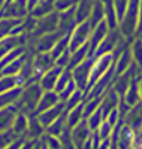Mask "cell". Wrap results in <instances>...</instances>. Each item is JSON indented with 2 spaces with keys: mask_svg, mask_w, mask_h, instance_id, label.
I'll list each match as a JSON object with an SVG mask.
<instances>
[{
  "mask_svg": "<svg viewBox=\"0 0 142 149\" xmlns=\"http://www.w3.org/2000/svg\"><path fill=\"white\" fill-rule=\"evenodd\" d=\"M42 142L45 145L46 149H61L63 143H61V137H57V136H51V134H44L42 136Z\"/></svg>",
  "mask_w": 142,
  "mask_h": 149,
  "instance_id": "cell-33",
  "label": "cell"
},
{
  "mask_svg": "<svg viewBox=\"0 0 142 149\" xmlns=\"http://www.w3.org/2000/svg\"><path fill=\"white\" fill-rule=\"evenodd\" d=\"M27 127H29V115L18 112V115L15 116V121H14V124H12V128L11 130L14 131L18 137H21V136H24V137H25Z\"/></svg>",
  "mask_w": 142,
  "mask_h": 149,
  "instance_id": "cell-24",
  "label": "cell"
},
{
  "mask_svg": "<svg viewBox=\"0 0 142 149\" xmlns=\"http://www.w3.org/2000/svg\"><path fill=\"white\" fill-rule=\"evenodd\" d=\"M15 139H18V136L12 131V130L0 131V149H6Z\"/></svg>",
  "mask_w": 142,
  "mask_h": 149,
  "instance_id": "cell-35",
  "label": "cell"
},
{
  "mask_svg": "<svg viewBox=\"0 0 142 149\" xmlns=\"http://www.w3.org/2000/svg\"><path fill=\"white\" fill-rule=\"evenodd\" d=\"M75 90H76V84H75V81L72 79L66 86H64V88L58 93V97H60V102H66L67 100V98L75 93Z\"/></svg>",
  "mask_w": 142,
  "mask_h": 149,
  "instance_id": "cell-37",
  "label": "cell"
},
{
  "mask_svg": "<svg viewBox=\"0 0 142 149\" xmlns=\"http://www.w3.org/2000/svg\"><path fill=\"white\" fill-rule=\"evenodd\" d=\"M15 86H18L17 76H2L0 78V94L11 91Z\"/></svg>",
  "mask_w": 142,
  "mask_h": 149,
  "instance_id": "cell-32",
  "label": "cell"
},
{
  "mask_svg": "<svg viewBox=\"0 0 142 149\" xmlns=\"http://www.w3.org/2000/svg\"><path fill=\"white\" fill-rule=\"evenodd\" d=\"M56 66V60L53 58L51 52H36L33 55V79L39 82L41 76Z\"/></svg>",
  "mask_w": 142,
  "mask_h": 149,
  "instance_id": "cell-8",
  "label": "cell"
},
{
  "mask_svg": "<svg viewBox=\"0 0 142 149\" xmlns=\"http://www.w3.org/2000/svg\"><path fill=\"white\" fill-rule=\"evenodd\" d=\"M115 63H114V69H115V76L124 73L126 70H129L132 67V61H133V57H132V49L129 48H123L121 51L118 52V55H115Z\"/></svg>",
  "mask_w": 142,
  "mask_h": 149,
  "instance_id": "cell-14",
  "label": "cell"
},
{
  "mask_svg": "<svg viewBox=\"0 0 142 149\" xmlns=\"http://www.w3.org/2000/svg\"><path fill=\"white\" fill-rule=\"evenodd\" d=\"M108 33H109V29H108V24L105 19L93 29L91 34H90V39H88V57H94L99 45L106 37Z\"/></svg>",
  "mask_w": 142,
  "mask_h": 149,
  "instance_id": "cell-10",
  "label": "cell"
},
{
  "mask_svg": "<svg viewBox=\"0 0 142 149\" xmlns=\"http://www.w3.org/2000/svg\"><path fill=\"white\" fill-rule=\"evenodd\" d=\"M97 131V134H99V137L103 140V139H108L109 136H111V133H112V125L106 121V119H103V122L100 124V127L96 130Z\"/></svg>",
  "mask_w": 142,
  "mask_h": 149,
  "instance_id": "cell-38",
  "label": "cell"
},
{
  "mask_svg": "<svg viewBox=\"0 0 142 149\" xmlns=\"http://www.w3.org/2000/svg\"><path fill=\"white\" fill-rule=\"evenodd\" d=\"M42 2V0H27V8H29V14H30V12L37 6V5H39Z\"/></svg>",
  "mask_w": 142,
  "mask_h": 149,
  "instance_id": "cell-41",
  "label": "cell"
},
{
  "mask_svg": "<svg viewBox=\"0 0 142 149\" xmlns=\"http://www.w3.org/2000/svg\"><path fill=\"white\" fill-rule=\"evenodd\" d=\"M69 60H70V51L67 49L64 54H61L57 60H56V66H60L61 69H67L69 66Z\"/></svg>",
  "mask_w": 142,
  "mask_h": 149,
  "instance_id": "cell-39",
  "label": "cell"
},
{
  "mask_svg": "<svg viewBox=\"0 0 142 149\" xmlns=\"http://www.w3.org/2000/svg\"><path fill=\"white\" fill-rule=\"evenodd\" d=\"M64 112H66V104H64V102H60L56 106H53V107H49V109L41 112V113L37 115V118H39V121L42 122V125L46 128L49 124H53L58 116H61L64 113Z\"/></svg>",
  "mask_w": 142,
  "mask_h": 149,
  "instance_id": "cell-12",
  "label": "cell"
},
{
  "mask_svg": "<svg viewBox=\"0 0 142 149\" xmlns=\"http://www.w3.org/2000/svg\"><path fill=\"white\" fill-rule=\"evenodd\" d=\"M29 15L27 0H11L5 3L0 9V18H14V19H24Z\"/></svg>",
  "mask_w": 142,
  "mask_h": 149,
  "instance_id": "cell-7",
  "label": "cell"
},
{
  "mask_svg": "<svg viewBox=\"0 0 142 149\" xmlns=\"http://www.w3.org/2000/svg\"><path fill=\"white\" fill-rule=\"evenodd\" d=\"M103 19H105V12H103V3L100 2V0H96V3L93 6V10L91 14H90V24H91V27L94 29L97 24H100Z\"/></svg>",
  "mask_w": 142,
  "mask_h": 149,
  "instance_id": "cell-26",
  "label": "cell"
},
{
  "mask_svg": "<svg viewBox=\"0 0 142 149\" xmlns=\"http://www.w3.org/2000/svg\"><path fill=\"white\" fill-rule=\"evenodd\" d=\"M109 148H111V139H109V137L100 140V143H99V146H97V149H109Z\"/></svg>",
  "mask_w": 142,
  "mask_h": 149,
  "instance_id": "cell-40",
  "label": "cell"
},
{
  "mask_svg": "<svg viewBox=\"0 0 142 149\" xmlns=\"http://www.w3.org/2000/svg\"><path fill=\"white\" fill-rule=\"evenodd\" d=\"M72 79H73V78H72V70L63 69L61 73H60V76H58V79H57V85H56V90H54V91H56V93H60Z\"/></svg>",
  "mask_w": 142,
  "mask_h": 149,
  "instance_id": "cell-31",
  "label": "cell"
},
{
  "mask_svg": "<svg viewBox=\"0 0 142 149\" xmlns=\"http://www.w3.org/2000/svg\"><path fill=\"white\" fill-rule=\"evenodd\" d=\"M54 0H42V2L37 5L32 12L30 15H33L34 18H42L48 14H51V12H54Z\"/></svg>",
  "mask_w": 142,
  "mask_h": 149,
  "instance_id": "cell-25",
  "label": "cell"
},
{
  "mask_svg": "<svg viewBox=\"0 0 142 149\" xmlns=\"http://www.w3.org/2000/svg\"><path fill=\"white\" fill-rule=\"evenodd\" d=\"M69 39H70V34H64V36H61L60 39H58V42L54 45V48L49 51L54 60H57L61 54H64V52H66L67 49H69Z\"/></svg>",
  "mask_w": 142,
  "mask_h": 149,
  "instance_id": "cell-27",
  "label": "cell"
},
{
  "mask_svg": "<svg viewBox=\"0 0 142 149\" xmlns=\"http://www.w3.org/2000/svg\"><path fill=\"white\" fill-rule=\"evenodd\" d=\"M85 58H88V42L84 43L82 46H79L78 49H75L73 52H70V60H69L67 69L69 70H73L79 63H82Z\"/></svg>",
  "mask_w": 142,
  "mask_h": 149,
  "instance_id": "cell-22",
  "label": "cell"
},
{
  "mask_svg": "<svg viewBox=\"0 0 142 149\" xmlns=\"http://www.w3.org/2000/svg\"><path fill=\"white\" fill-rule=\"evenodd\" d=\"M57 103H60L58 93H56L54 90H53V91H44L42 95H41L39 103H37V107H36V112H34V113L39 115L41 112H44V110H46V109H49V107L56 106Z\"/></svg>",
  "mask_w": 142,
  "mask_h": 149,
  "instance_id": "cell-18",
  "label": "cell"
},
{
  "mask_svg": "<svg viewBox=\"0 0 142 149\" xmlns=\"http://www.w3.org/2000/svg\"><path fill=\"white\" fill-rule=\"evenodd\" d=\"M115 54H105V55H99V57H94V63H93V67H91V73H90V81H88V88L90 90L91 86L105 74L115 63Z\"/></svg>",
  "mask_w": 142,
  "mask_h": 149,
  "instance_id": "cell-3",
  "label": "cell"
},
{
  "mask_svg": "<svg viewBox=\"0 0 142 149\" xmlns=\"http://www.w3.org/2000/svg\"><path fill=\"white\" fill-rule=\"evenodd\" d=\"M42 143H44V142H42ZM42 149H46V148H45V145H44V146H42Z\"/></svg>",
  "mask_w": 142,
  "mask_h": 149,
  "instance_id": "cell-42",
  "label": "cell"
},
{
  "mask_svg": "<svg viewBox=\"0 0 142 149\" xmlns=\"http://www.w3.org/2000/svg\"><path fill=\"white\" fill-rule=\"evenodd\" d=\"M61 67L60 66H54V67H51L49 70H46L41 79H39V85H41V88L44 91H53L56 90V85H57V79L60 76V73H61Z\"/></svg>",
  "mask_w": 142,
  "mask_h": 149,
  "instance_id": "cell-13",
  "label": "cell"
},
{
  "mask_svg": "<svg viewBox=\"0 0 142 149\" xmlns=\"http://www.w3.org/2000/svg\"><path fill=\"white\" fill-rule=\"evenodd\" d=\"M93 63H94V57H88L72 70V78L76 84V88L82 90L85 93L88 88V81H90V73H91Z\"/></svg>",
  "mask_w": 142,
  "mask_h": 149,
  "instance_id": "cell-6",
  "label": "cell"
},
{
  "mask_svg": "<svg viewBox=\"0 0 142 149\" xmlns=\"http://www.w3.org/2000/svg\"><path fill=\"white\" fill-rule=\"evenodd\" d=\"M17 115H18V110L14 104H9L0 109V131L11 130Z\"/></svg>",
  "mask_w": 142,
  "mask_h": 149,
  "instance_id": "cell-17",
  "label": "cell"
},
{
  "mask_svg": "<svg viewBox=\"0 0 142 149\" xmlns=\"http://www.w3.org/2000/svg\"><path fill=\"white\" fill-rule=\"evenodd\" d=\"M67 130V127H66V112L61 115V116H58L53 124H49V125L46 127V134H51V136H57V137H61V134Z\"/></svg>",
  "mask_w": 142,
  "mask_h": 149,
  "instance_id": "cell-23",
  "label": "cell"
},
{
  "mask_svg": "<svg viewBox=\"0 0 142 149\" xmlns=\"http://www.w3.org/2000/svg\"><path fill=\"white\" fill-rule=\"evenodd\" d=\"M45 131H46V128L42 125V122L39 121L37 115L36 113L29 115V127H27V131H25V139L39 140V139H42Z\"/></svg>",
  "mask_w": 142,
  "mask_h": 149,
  "instance_id": "cell-15",
  "label": "cell"
},
{
  "mask_svg": "<svg viewBox=\"0 0 142 149\" xmlns=\"http://www.w3.org/2000/svg\"><path fill=\"white\" fill-rule=\"evenodd\" d=\"M87 119V124H88V127H90V130L91 131H96L99 127H100V124L103 122V113H102V109L99 107L94 113H91L88 118H85Z\"/></svg>",
  "mask_w": 142,
  "mask_h": 149,
  "instance_id": "cell-30",
  "label": "cell"
},
{
  "mask_svg": "<svg viewBox=\"0 0 142 149\" xmlns=\"http://www.w3.org/2000/svg\"><path fill=\"white\" fill-rule=\"evenodd\" d=\"M61 36H64V34H61L58 30L57 31H54V33H46V34H42V36H37V37H34V39H32V49L34 51V54L36 52H49L51 49L54 48V45L58 42V39Z\"/></svg>",
  "mask_w": 142,
  "mask_h": 149,
  "instance_id": "cell-9",
  "label": "cell"
},
{
  "mask_svg": "<svg viewBox=\"0 0 142 149\" xmlns=\"http://www.w3.org/2000/svg\"><path fill=\"white\" fill-rule=\"evenodd\" d=\"M121 98L124 100V103L127 106H130V107H133L135 104L139 103V100H141V90H139V84H138L136 78L132 81L130 86L127 88V91L124 93V95Z\"/></svg>",
  "mask_w": 142,
  "mask_h": 149,
  "instance_id": "cell-21",
  "label": "cell"
},
{
  "mask_svg": "<svg viewBox=\"0 0 142 149\" xmlns=\"http://www.w3.org/2000/svg\"><path fill=\"white\" fill-rule=\"evenodd\" d=\"M127 122L132 125V128H138L141 124H142V106L135 104L133 107H130V112H129V115H127Z\"/></svg>",
  "mask_w": 142,
  "mask_h": 149,
  "instance_id": "cell-29",
  "label": "cell"
},
{
  "mask_svg": "<svg viewBox=\"0 0 142 149\" xmlns=\"http://www.w3.org/2000/svg\"><path fill=\"white\" fill-rule=\"evenodd\" d=\"M22 61H24V54L20 57V58H17V60H14L12 63H9V64H6L2 70V74L3 76H17V74L20 73V70H21V66H22Z\"/></svg>",
  "mask_w": 142,
  "mask_h": 149,
  "instance_id": "cell-28",
  "label": "cell"
},
{
  "mask_svg": "<svg viewBox=\"0 0 142 149\" xmlns=\"http://www.w3.org/2000/svg\"><path fill=\"white\" fill-rule=\"evenodd\" d=\"M82 119H85L84 118V102L79 103L78 106H75L70 110H66V127H67V130H72L73 127H76Z\"/></svg>",
  "mask_w": 142,
  "mask_h": 149,
  "instance_id": "cell-20",
  "label": "cell"
},
{
  "mask_svg": "<svg viewBox=\"0 0 142 149\" xmlns=\"http://www.w3.org/2000/svg\"><path fill=\"white\" fill-rule=\"evenodd\" d=\"M91 130H90L88 124H87V119H82L78 125L73 127L72 130H69V134H70V142L73 145L75 149H81L84 142L91 136Z\"/></svg>",
  "mask_w": 142,
  "mask_h": 149,
  "instance_id": "cell-11",
  "label": "cell"
},
{
  "mask_svg": "<svg viewBox=\"0 0 142 149\" xmlns=\"http://www.w3.org/2000/svg\"><path fill=\"white\" fill-rule=\"evenodd\" d=\"M60 14V24H58V31L61 34H70L72 30L76 27V18H75V8H70Z\"/></svg>",
  "mask_w": 142,
  "mask_h": 149,
  "instance_id": "cell-16",
  "label": "cell"
},
{
  "mask_svg": "<svg viewBox=\"0 0 142 149\" xmlns=\"http://www.w3.org/2000/svg\"><path fill=\"white\" fill-rule=\"evenodd\" d=\"M79 0H54V9L57 12H64L70 8H75Z\"/></svg>",
  "mask_w": 142,
  "mask_h": 149,
  "instance_id": "cell-36",
  "label": "cell"
},
{
  "mask_svg": "<svg viewBox=\"0 0 142 149\" xmlns=\"http://www.w3.org/2000/svg\"><path fill=\"white\" fill-rule=\"evenodd\" d=\"M58 24H60V14L57 10L51 12V14L42 17V18H37V24H36V29L32 34H27V40L30 42L32 39L37 36H42L46 33H54L58 30Z\"/></svg>",
  "mask_w": 142,
  "mask_h": 149,
  "instance_id": "cell-4",
  "label": "cell"
},
{
  "mask_svg": "<svg viewBox=\"0 0 142 149\" xmlns=\"http://www.w3.org/2000/svg\"><path fill=\"white\" fill-rule=\"evenodd\" d=\"M139 5H141V0H130V2H129L126 14L121 18V21L118 22V26H120L118 30L123 34V37H130L132 34L136 33L138 17H139Z\"/></svg>",
  "mask_w": 142,
  "mask_h": 149,
  "instance_id": "cell-2",
  "label": "cell"
},
{
  "mask_svg": "<svg viewBox=\"0 0 142 149\" xmlns=\"http://www.w3.org/2000/svg\"><path fill=\"white\" fill-rule=\"evenodd\" d=\"M93 31V27L90 21H82V22H78L76 27L72 30L70 33V39H69V51L73 52L75 49H78L79 46H82L84 43L88 42L90 39V34Z\"/></svg>",
  "mask_w": 142,
  "mask_h": 149,
  "instance_id": "cell-5",
  "label": "cell"
},
{
  "mask_svg": "<svg viewBox=\"0 0 142 149\" xmlns=\"http://www.w3.org/2000/svg\"><path fill=\"white\" fill-rule=\"evenodd\" d=\"M132 57L135 64L139 67V70H142V40L141 39L135 40V43L132 45Z\"/></svg>",
  "mask_w": 142,
  "mask_h": 149,
  "instance_id": "cell-34",
  "label": "cell"
},
{
  "mask_svg": "<svg viewBox=\"0 0 142 149\" xmlns=\"http://www.w3.org/2000/svg\"><path fill=\"white\" fill-rule=\"evenodd\" d=\"M44 90L41 88L39 82H30L27 85L22 86L21 94L18 95V98L12 103L18 112L25 115H32L36 112L37 103L41 100V95H42Z\"/></svg>",
  "mask_w": 142,
  "mask_h": 149,
  "instance_id": "cell-1",
  "label": "cell"
},
{
  "mask_svg": "<svg viewBox=\"0 0 142 149\" xmlns=\"http://www.w3.org/2000/svg\"><path fill=\"white\" fill-rule=\"evenodd\" d=\"M96 3V0H79L75 6V18L76 22H82L90 18V14L93 10V6Z\"/></svg>",
  "mask_w": 142,
  "mask_h": 149,
  "instance_id": "cell-19",
  "label": "cell"
}]
</instances>
